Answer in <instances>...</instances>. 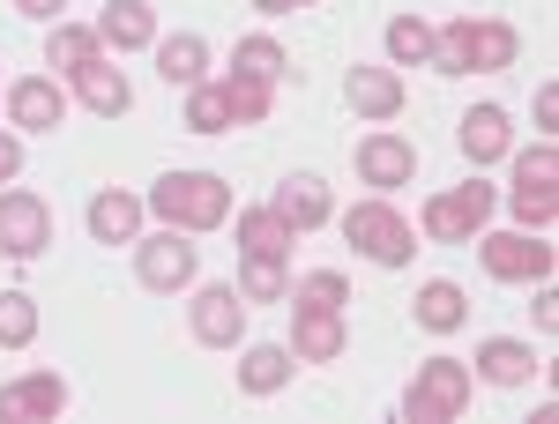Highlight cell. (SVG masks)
Instances as JSON below:
<instances>
[{
  "label": "cell",
  "mask_w": 559,
  "mask_h": 424,
  "mask_svg": "<svg viewBox=\"0 0 559 424\" xmlns=\"http://www.w3.org/2000/svg\"><path fill=\"white\" fill-rule=\"evenodd\" d=\"M187 328H194L202 350H239V336H247V298H239V283H202L194 305H187Z\"/></svg>",
  "instance_id": "obj_9"
},
{
  "label": "cell",
  "mask_w": 559,
  "mask_h": 424,
  "mask_svg": "<svg viewBox=\"0 0 559 424\" xmlns=\"http://www.w3.org/2000/svg\"><path fill=\"white\" fill-rule=\"evenodd\" d=\"M471 395H477L471 358H426L411 373V387H403V417L411 424H455L471 410Z\"/></svg>",
  "instance_id": "obj_3"
},
{
  "label": "cell",
  "mask_w": 559,
  "mask_h": 424,
  "mask_svg": "<svg viewBox=\"0 0 559 424\" xmlns=\"http://www.w3.org/2000/svg\"><path fill=\"white\" fill-rule=\"evenodd\" d=\"M388 60L395 68H432V23L426 15H395L388 23Z\"/></svg>",
  "instance_id": "obj_28"
},
{
  "label": "cell",
  "mask_w": 559,
  "mask_h": 424,
  "mask_svg": "<svg viewBox=\"0 0 559 424\" xmlns=\"http://www.w3.org/2000/svg\"><path fill=\"white\" fill-rule=\"evenodd\" d=\"M358 179L366 186H411L418 179V149L403 134H366L358 142Z\"/></svg>",
  "instance_id": "obj_14"
},
{
  "label": "cell",
  "mask_w": 559,
  "mask_h": 424,
  "mask_svg": "<svg viewBox=\"0 0 559 424\" xmlns=\"http://www.w3.org/2000/svg\"><path fill=\"white\" fill-rule=\"evenodd\" d=\"M292 246H299V231L276 209H239V254L247 261H284Z\"/></svg>",
  "instance_id": "obj_23"
},
{
  "label": "cell",
  "mask_w": 559,
  "mask_h": 424,
  "mask_svg": "<svg viewBox=\"0 0 559 424\" xmlns=\"http://www.w3.org/2000/svg\"><path fill=\"white\" fill-rule=\"evenodd\" d=\"M344 313H329V305H292V358L299 365H336L344 358Z\"/></svg>",
  "instance_id": "obj_12"
},
{
  "label": "cell",
  "mask_w": 559,
  "mask_h": 424,
  "mask_svg": "<svg viewBox=\"0 0 559 424\" xmlns=\"http://www.w3.org/2000/svg\"><path fill=\"white\" fill-rule=\"evenodd\" d=\"M492 209H500V194H492L485 179H471V186H455V194H432L418 223H426V239H440V246H463V239L485 231Z\"/></svg>",
  "instance_id": "obj_6"
},
{
  "label": "cell",
  "mask_w": 559,
  "mask_h": 424,
  "mask_svg": "<svg viewBox=\"0 0 559 424\" xmlns=\"http://www.w3.org/2000/svg\"><path fill=\"white\" fill-rule=\"evenodd\" d=\"M8 120H15V134H52L68 120V97H60V83H45V75H23V83L8 89Z\"/></svg>",
  "instance_id": "obj_13"
},
{
  "label": "cell",
  "mask_w": 559,
  "mask_h": 424,
  "mask_svg": "<svg viewBox=\"0 0 559 424\" xmlns=\"http://www.w3.org/2000/svg\"><path fill=\"white\" fill-rule=\"evenodd\" d=\"M508 209H515L522 231H545L559 216V149L552 134L537 142V149H522L515 157V186H508Z\"/></svg>",
  "instance_id": "obj_5"
},
{
  "label": "cell",
  "mask_w": 559,
  "mask_h": 424,
  "mask_svg": "<svg viewBox=\"0 0 559 424\" xmlns=\"http://www.w3.org/2000/svg\"><path fill=\"white\" fill-rule=\"evenodd\" d=\"M90 31H97V45H105V52H134V45H157V8H142V0H112V8H105V15H97Z\"/></svg>",
  "instance_id": "obj_18"
},
{
  "label": "cell",
  "mask_w": 559,
  "mask_h": 424,
  "mask_svg": "<svg viewBox=\"0 0 559 424\" xmlns=\"http://www.w3.org/2000/svg\"><path fill=\"white\" fill-rule=\"evenodd\" d=\"M68 83H75V97H83L97 120H120V112L134 105V83L120 75V68H112V52H105V60H90L83 75H68Z\"/></svg>",
  "instance_id": "obj_21"
},
{
  "label": "cell",
  "mask_w": 559,
  "mask_h": 424,
  "mask_svg": "<svg viewBox=\"0 0 559 424\" xmlns=\"http://www.w3.org/2000/svg\"><path fill=\"white\" fill-rule=\"evenodd\" d=\"M530 313H537V336H552V328H559V291H552V276L537 283V305H530Z\"/></svg>",
  "instance_id": "obj_35"
},
{
  "label": "cell",
  "mask_w": 559,
  "mask_h": 424,
  "mask_svg": "<svg viewBox=\"0 0 559 424\" xmlns=\"http://www.w3.org/2000/svg\"><path fill=\"white\" fill-rule=\"evenodd\" d=\"M269 209L284 216L292 231H321V223L336 216V194H329V186H321L313 171H292V179L276 186V202H269Z\"/></svg>",
  "instance_id": "obj_15"
},
{
  "label": "cell",
  "mask_w": 559,
  "mask_h": 424,
  "mask_svg": "<svg viewBox=\"0 0 559 424\" xmlns=\"http://www.w3.org/2000/svg\"><path fill=\"white\" fill-rule=\"evenodd\" d=\"M52 246V209L38 194H0V254L8 261H38Z\"/></svg>",
  "instance_id": "obj_10"
},
{
  "label": "cell",
  "mask_w": 559,
  "mask_h": 424,
  "mask_svg": "<svg viewBox=\"0 0 559 424\" xmlns=\"http://www.w3.org/2000/svg\"><path fill=\"white\" fill-rule=\"evenodd\" d=\"M187 128H194V134H224V128H231V105H224V89H216V83L187 89Z\"/></svg>",
  "instance_id": "obj_33"
},
{
  "label": "cell",
  "mask_w": 559,
  "mask_h": 424,
  "mask_svg": "<svg viewBox=\"0 0 559 424\" xmlns=\"http://www.w3.org/2000/svg\"><path fill=\"white\" fill-rule=\"evenodd\" d=\"M157 75H165L173 89L210 83V45L194 38V31H179V38H157Z\"/></svg>",
  "instance_id": "obj_25"
},
{
  "label": "cell",
  "mask_w": 559,
  "mask_h": 424,
  "mask_svg": "<svg viewBox=\"0 0 559 424\" xmlns=\"http://www.w3.org/2000/svg\"><path fill=\"white\" fill-rule=\"evenodd\" d=\"M224 105H231V128H261L269 120V97H276V83H254V75H224Z\"/></svg>",
  "instance_id": "obj_29"
},
{
  "label": "cell",
  "mask_w": 559,
  "mask_h": 424,
  "mask_svg": "<svg viewBox=\"0 0 559 424\" xmlns=\"http://www.w3.org/2000/svg\"><path fill=\"white\" fill-rule=\"evenodd\" d=\"M284 8H321V0H284Z\"/></svg>",
  "instance_id": "obj_39"
},
{
  "label": "cell",
  "mask_w": 559,
  "mask_h": 424,
  "mask_svg": "<svg viewBox=\"0 0 559 424\" xmlns=\"http://www.w3.org/2000/svg\"><path fill=\"white\" fill-rule=\"evenodd\" d=\"M231 75L276 83V75H292V52H284L276 38H239V45H231Z\"/></svg>",
  "instance_id": "obj_27"
},
{
  "label": "cell",
  "mask_w": 559,
  "mask_h": 424,
  "mask_svg": "<svg viewBox=\"0 0 559 424\" xmlns=\"http://www.w3.org/2000/svg\"><path fill=\"white\" fill-rule=\"evenodd\" d=\"M68 410V380L60 373H23L0 387V424H45Z\"/></svg>",
  "instance_id": "obj_11"
},
{
  "label": "cell",
  "mask_w": 559,
  "mask_h": 424,
  "mask_svg": "<svg viewBox=\"0 0 559 424\" xmlns=\"http://www.w3.org/2000/svg\"><path fill=\"white\" fill-rule=\"evenodd\" d=\"M15 179H23V134L0 128V186H15Z\"/></svg>",
  "instance_id": "obj_34"
},
{
  "label": "cell",
  "mask_w": 559,
  "mask_h": 424,
  "mask_svg": "<svg viewBox=\"0 0 559 424\" xmlns=\"http://www.w3.org/2000/svg\"><path fill=\"white\" fill-rule=\"evenodd\" d=\"M477 380L485 387H522V380H537V350L515 336H492V342H477Z\"/></svg>",
  "instance_id": "obj_20"
},
{
  "label": "cell",
  "mask_w": 559,
  "mask_h": 424,
  "mask_svg": "<svg viewBox=\"0 0 559 424\" xmlns=\"http://www.w3.org/2000/svg\"><path fill=\"white\" fill-rule=\"evenodd\" d=\"M455 142H463V157H471V165H492V157H508V149H515V120H508L500 105H471Z\"/></svg>",
  "instance_id": "obj_19"
},
{
  "label": "cell",
  "mask_w": 559,
  "mask_h": 424,
  "mask_svg": "<svg viewBox=\"0 0 559 424\" xmlns=\"http://www.w3.org/2000/svg\"><path fill=\"white\" fill-rule=\"evenodd\" d=\"M31 342H38V298L0 291V350H31Z\"/></svg>",
  "instance_id": "obj_30"
},
{
  "label": "cell",
  "mask_w": 559,
  "mask_h": 424,
  "mask_svg": "<svg viewBox=\"0 0 559 424\" xmlns=\"http://www.w3.org/2000/svg\"><path fill=\"white\" fill-rule=\"evenodd\" d=\"M299 373V358H292V342H247L239 350V395H276V387Z\"/></svg>",
  "instance_id": "obj_17"
},
{
  "label": "cell",
  "mask_w": 559,
  "mask_h": 424,
  "mask_svg": "<svg viewBox=\"0 0 559 424\" xmlns=\"http://www.w3.org/2000/svg\"><path fill=\"white\" fill-rule=\"evenodd\" d=\"M477 261L492 283H545L552 276V246L537 231H492V239H477Z\"/></svg>",
  "instance_id": "obj_7"
},
{
  "label": "cell",
  "mask_w": 559,
  "mask_h": 424,
  "mask_svg": "<svg viewBox=\"0 0 559 424\" xmlns=\"http://www.w3.org/2000/svg\"><path fill=\"white\" fill-rule=\"evenodd\" d=\"M142 209H157L173 231H216V223H231V186L216 179V171H165L157 186H150V202Z\"/></svg>",
  "instance_id": "obj_2"
},
{
  "label": "cell",
  "mask_w": 559,
  "mask_h": 424,
  "mask_svg": "<svg viewBox=\"0 0 559 424\" xmlns=\"http://www.w3.org/2000/svg\"><path fill=\"white\" fill-rule=\"evenodd\" d=\"M194 268L202 254L187 246V231H150V239H134V276H142V291H187L194 283Z\"/></svg>",
  "instance_id": "obj_8"
},
{
  "label": "cell",
  "mask_w": 559,
  "mask_h": 424,
  "mask_svg": "<svg viewBox=\"0 0 559 424\" xmlns=\"http://www.w3.org/2000/svg\"><path fill=\"white\" fill-rule=\"evenodd\" d=\"M344 105L358 120H395V112H403V75H395V68H350Z\"/></svg>",
  "instance_id": "obj_16"
},
{
  "label": "cell",
  "mask_w": 559,
  "mask_h": 424,
  "mask_svg": "<svg viewBox=\"0 0 559 424\" xmlns=\"http://www.w3.org/2000/svg\"><path fill=\"white\" fill-rule=\"evenodd\" d=\"M254 8H261V15H292V8H284V0H254Z\"/></svg>",
  "instance_id": "obj_38"
},
{
  "label": "cell",
  "mask_w": 559,
  "mask_h": 424,
  "mask_svg": "<svg viewBox=\"0 0 559 424\" xmlns=\"http://www.w3.org/2000/svg\"><path fill=\"white\" fill-rule=\"evenodd\" d=\"M239 298H247V305H276V298H292L284 261H247V268H239Z\"/></svg>",
  "instance_id": "obj_31"
},
{
  "label": "cell",
  "mask_w": 559,
  "mask_h": 424,
  "mask_svg": "<svg viewBox=\"0 0 559 424\" xmlns=\"http://www.w3.org/2000/svg\"><path fill=\"white\" fill-rule=\"evenodd\" d=\"M515 52H522V38H515V23H477V15H455L448 31H432V68L440 75H500V68H515Z\"/></svg>",
  "instance_id": "obj_1"
},
{
  "label": "cell",
  "mask_w": 559,
  "mask_h": 424,
  "mask_svg": "<svg viewBox=\"0 0 559 424\" xmlns=\"http://www.w3.org/2000/svg\"><path fill=\"white\" fill-rule=\"evenodd\" d=\"M292 305H329V313H344V305H350V276H344V268H313V276H299Z\"/></svg>",
  "instance_id": "obj_32"
},
{
  "label": "cell",
  "mask_w": 559,
  "mask_h": 424,
  "mask_svg": "<svg viewBox=\"0 0 559 424\" xmlns=\"http://www.w3.org/2000/svg\"><path fill=\"white\" fill-rule=\"evenodd\" d=\"M90 239H97V246H134V239H142V202L120 194V186H105V194L90 202Z\"/></svg>",
  "instance_id": "obj_22"
},
{
  "label": "cell",
  "mask_w": 559,
  "mask_h": 424,
  "mask_svg": "<svg viewBox=\"0 0 559 424\" xmlns=\"http://www.w3.org/2000/svg\"><path fill=\"white\" fill-rule=\"evenodd\" d=\"M537 128H545V134L559 128V83H545V89H537Z\"/></svg>",
  "instance_id": "obj_36"
},
{
  "label": "cell",
  "mask_w": 559,
  "mask_h": 424,
  "mask_svg": "<svg viewBox=\"0 0 559 424\" xmlns=\"http://www.w3.org/2000/svg\"><path fill=\"white\" fill-rule=\"evenodd\" d=\"M90 60H105V45H97V31H83V23H52L45 31V68H60V75H83Z\"/></svg>",
  "instance_id": "obj_26"
},
{
  "label": "cell",
  "mask_w": 559,
  "mask_h": 424,
  "mask_svg": "<svg viewBox=\"0 0 559 424\" xmlns=\"http://www.w3.org/2000/svg\"><path fill=\"white\" fill-rule=\"evenodd\" d=\"M344 239L373 261V268H411V254H418L411 216L388 209V202H350V209H344Z\"/></svg>",
  "instance_id": "obj_4"
},
{
  "label": "cell",
  "mask_w": 559,
  "mask_h": 424,
  "mask_svg": "<svg viewBox=\"0 0 559 424\" xmlns=\"http://www.w3.org/2000/svg\"><path fill=\"white\" fill-rule=\"evenodd\" d=\"M463 320H471V298H463V283H448V276L418 283V328H426V336H455Z\"/></svg>",
  "instance_id": "obj_24"
},
{
  "label": "cell",
  "mask_w": 559,
  "mask_h": 424,
  "mask_svg": "<svg viewBox=\"0 0 559 424\" xmlns=\"http://www.w3.org/2000/svg\"><path fill=\"white\" fill-rule=\"evenodd\" d=\"M15 8H23L31 23H60V8H68V0H15Z\"/></svg>",
  "instance_id": "obj_37"
}]
</instances>
